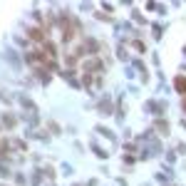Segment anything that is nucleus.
Segmentation results:
<instances>
[{
  "label": "nucleus",
  "mask_w": 186,
  "mask_h": 186,
  "mask_svg": "<svg viewBox=\"0 0 186 186\" xmlns=\"http://www.w3.org/2000/svg\"><path fill=\"white\" fill-rule=\"evenodd\" d=\"M176 87L179 89H186V80H176Z\"/></svg>",
  "instance_id": "nucleus-1"
}]
</instances>
